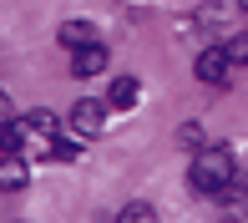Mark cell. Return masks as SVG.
Listing matches in <instances>:
<instances>
[{
  "instance_id": "6da1fadb",
  "label": "cell",
  "mask_w": 248,
  "mask_h": 223,
  "mask_svg": "<svg viewBox=\"0 0 248 223\" xmlns=\"http://www.w3.org/2000/svg\"><path fill=\"white\" fill-rule=\"evenodd\" d=\"M193 188L198 193H208V198H223L233 183H238V167H233V152L228 147H202L198 158H193Z\"/></svg>"
},
{
  "instance_id": "7a4b0ae2",
  "label": "cell",
  "mask_w": 248,
  "mask_h": 223,
  "mask_svg": "<svg viewBox=\"0 0 248 223\" xmlns=\"http://www.w3.org/2000/svg\"><path fill=\"white\" fill-rule=\"evenodd\" d=\"M66 122H71V137L76 142H92V137H101V127H107V107H101L96 96H81Z\"/></svg>"
},
{
  "instance_id": "3957f363",
  "label": "cell",
  "mask_w": 248,
  "mask_h": 223,
  "mask_svg": "<svg viewBox=\"0 0 248 223\" xmlns=\"http://www.w3.org/2000/svg\"><path fill=\"white\" fill-rule=\"evenodd\" d=\"M228 76H233V56H228V46H208V51L198 56V81L228 86Z\"/></svg>"
},
{
  "instance_id": "277c9868",
  "label": "cell",
  "mask_w": 248,
  "mask_h": 223,
  "mask_svg": "<svg viewBox=\"0 0 248 223\" xmlns=\"http://www.w3.org/2000/svg\"><path fill=\"white\" fill-rule=\"evenodd\" d=\"M107 61H111V51L101 46V41H96V46L71 51V71H76V76H101V71H107Z\"/></svg>"
},
{
  "instance_id": "5b68a950",
  "label": "cell",
  "mask_w": 248,
  "mask_h": 223,
  "mask_svg": "<svg viewBox=\"0 0 248 223\" xmlns=\"http://www.w3.org/2000/svg\"><path fill=\"white\" fill-rule=\"evenodd\" d=\"M56 41H61L66 51H81V46H96V26L92 20H61V31H56Z\"/></svg>"
},
{
  "instance_id": "8992f818",
  "label": "cell",
  "mask_w": 248,
  "mask_h": 223,
  "mask_svg": "<svg viewBox=\"0 0 248 223\" xmlns=\"http://www.w3.org/2000/svg\"><path fill=\"white\" fill-rule=\"evenodd\" d=\"M20 122H26V132H31V137H41V142H56V137H61V117H56V112H46V107L26 112Z\"/></svg>"
},
{
  "instance_id": "52a82bcc",
  "label": "cell",
  "mask_w": 248,
  "mask_h": 223,
  "mask_svg": "<svg viewBox=\"0 0 248 223\" xmlns=\"http://www.w3.org/2000/svg\"><path fill=\"white\" fill-rule=\"evenodd\" d=\"M26 142H31L26 122H20V117H10L5 127H0V158H26Z\"/></svg>"
},
{
  "instance_id": "ba28073f",
  "label": "cell",
  "mask_w": 248,
  "mask_h": 223,
  "mask_svg": "<svg viewBox=\"0 0 248 223\" xmlns=\"http://www.w3.org/2000/svg\"><path fill=\"white\" fill-rule=\"evenodd\" d=\"M26 183H31L26 158H0V193H20Z\"/></svg>"
},
{
  "instance_id": "9c48e42d",
  "label": "cell",
  "mask_w": 248,
  "mask_h": 223,
  "mask_svg": "<svg viewBox=\"0 0 248 223\" xmlns=\"http://www.w3.org/2000/svg\"><path fill=\"white\" fill-rule=\"evenodd\" d=\"M238 10V0H208V5H198V16H193V26H228V16Z\"/></svg>"
},
{
  "instance_id": "30bf717a",
  "label": "cell",
  "mask_w": 248,
  "mask_h": 223,
  "mask_svg": "<svg viewBox=\"0 0 248 223\" xmlns=\"http://www.w3.org/2000/svg\"><path fill=\"white\" fill-rule=\"evenodd\" d=\"M137 96H142L137 76H117V81H111V92H107V102L117 107V112H127V107H137Z\"/></svg>"
},
{
  "instance_id": "8fae6325",
  "label": "cell",
  "mask_w": 248,
  "mask_h": 223,
  "mask_svg": "<svg viewBox=\"0 0 248 223\" xmlns=\"http://www.w3.org/2000/svg\"><path fill=\"white\" fill-rule=\"evenodd\" d=\"M117 223H157V208H152V203H142V198H137V203H127V208L117 213Z\"/></svg>"
},
{
  "instance_id": "7c38bea8",
  "label": "cell",
  "mask_w": 248,
  "mask_h": 223,
  "mask_svg": "<svg viewBox=\"0 0 248 223\" xmlns=\"http://www.w3.org/2000/svg\"><path fill=\"white\" fill-rule=\"evenodd\" d=\"M46 158H51V162H61V167H66V162H76V142H61V137L46 142Z\"/></svg>"
},
{
  "instance_id": "4fadbf2b",
  "label": "cell",
  "mask_w": 248,
  "mask_h": 223,
  "mask_svg": "<svg viewBox=\"0 0 248 223\" xmlns=\"http://www.w3.org/2000/svg\"><path fill=\"white\" fill-rule=\"evenodd\" d=\"M228 46V56H233V66H248V31H238L233 41H223Z\"/></svg>"
},
{
  "instance_id": "5bb4252c",
  "label": "cell",
  "mask_w": 248,
  "mask_h": 223,
  "mask_svg": "<svg viewBox=\"0 0 248 223\" xmlns=\"http://www.w3.org/2000/svg\"><path fill=\"white\" fill-rule=\"evenodd\" d=\"M177 142H183V147H198V142H202V127H198V122H187V127L177 132Z\"/></svg>"
},
{
  "instance_id": "9a60e30c",
  "label": "cell",
  "mask_w": 248,
  "mask_h": 223,
  "mask_svg": "<svg viewBox=\"0 0 248 223\" xmlns=\"http://www.w3.org/2000/svg\"><path fill=\"white\" fill-rule=\"evenodd\" d=\"M5 122H10V96L0 92V127H5Z\"/></svg>"
},
{
  "instance_id": "2e32d148",
  "label": "cell",
  "mask_w": 248,
  "mask_h": 223,
  "mask_svg": "<svg viewBox=\"0 0 248 223\" xmlns=\"http://www.w3.org/2000/svg\"><path fill=\"white\" fill-rule=\"evenodd\" d=\"M218 223H243V218H233V213H228V218H218Z\"/></svg>"
},
{
  "instance_id": "e0dca14e",
  "label": "cell",
  "mask_w": 248,
  "mask_h": 223,
  "mask_svg": "<svg viewBox=\"0 0 248 223\" xmlns=\"http://www.w3.org/2000/svg\"><path fill=\"white\" fill-rule=\"evenodd\" d=\"M238 10H243V16H248V0H238Z\"/></svg>"
}]
</instances>
